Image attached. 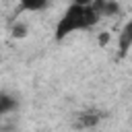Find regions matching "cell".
<instances>
[{
	"label": "cell",
	"instance_id": "cell-8",
	"mask_svg": "<svg viewBox=\"0 0 132 132\" xmlns=\"http://www.w3.org/2000/svg\"><path fill=\"white\" fill-rule=\"evenodd\" d=\"M107 41H109V33H101V35H99V43H101V45H105Z\"/></svg>",
	"mask_w": 132,
	"mask_h": 132
},
{
	"label": "cell",
	"instance_id": "cell-5",
	"mask_svg": "<svg viewBox=\"0 0 132 132\" xmlns=\"http://www.w3.org/2000/svg\"><path fill=\"white\" fill-rule=\"evenodd\" d=\"M14 107H16V99H14V97H10V95H0V116L12 111Z\"/></svg>",
	"mask_w": 132,
	"mask_h": 132
},
{
	"label": "cell",
	"instance_id": "cell-6",
	"mask_svg": "<svg viewBox=\"0 0 132 132\" xmlns=\"http://www.w3.org/2000/svg\"><path fill=\"white\" fill-rule=\"evenodd\" d=\"M118 12H120V4H118L116 0H105V6H103L101 16H113V14H118Z\"/></svg>",
	"mask_w": 132,
	"mask_h": 132
},
{
	"label": "cell",
	"instance_id": "cell-1",
	"mask_svg": "<svg viewBox=\"0 0 132 132\" xmlns=\"http://www.w3.org/2000/svg\"><path fill=\"white\" fill-rule=\"evenodd\" d=\"M97 21H99V16L91 10V6L70 4L56 25V39H64L66 35H70L72 31H78V29H91Z\"/></svg>",
	"mask_w": 132,
	"mask_h": 132
},
{
	"label": "cell",
	"instance_id": "cell-9",
	"mask_svg": "<svg viewBox=\"0 0 132 132\" xmlns=\"http://www.w3.org/2000/svg\"><path fill=\"white\" fill-rule=\"evenodd\" d=\"M72 4H78V6H89L91 0H72Z\"/></svg>",
	"mask_w": 132,
	"mask_h": 132
},
{
	"label": "cell",
	"instance_id": "cell-4",
	"mask_svg": "<svg viewBox=\"0 0 132 132\" xmlns=\"http://www.w3.org/2000/svg\"><path fill=\"white\" fill-rule=\"evenodd\" d=\"M50 0H21V10H29V12H37L43 10L47 6Z\"/></svg>",
	"mask_w": 132,
	"mask_h": 132
},
{
	"label": "cell",
	"instance_id": "cell-2",
	"mask_svg": "<svg viewBox=\"0 0 132 132\" xmlns=\"http://www.w3.org/2000/svg\"><path fill=\"white\" fill-rule=\"evenodd\" d=\"M101 120V111L99 109H85L74 118V128L82 130V128H95Z\"/></svg>",
	"mask_w": 132,
	"mask_h": 132
},
{
	"label": "cell",
	"instance_id": "cell-3",
	"mask_svg": "<svg viewBox=\"0 0 132 132\" xmlns=\"http://www.w3.org/2000/svg\"><path fill=\"white\" fill-rule=\"evenodd\" d=\"M130 43H132V23H126V27L122 29V35H120V54L122 56L128 54Z\"/></svg>",
	"mask_w": 132,
	"mask_h": 132
},
{
	"label": "cell",
	"instance_id": "cell-7",
	"mask_svg": "<svg viewBox=\"0 0 132 132\" xmlns=\"http://www.w3.org/2000/svg\"><path fill=\"white\" fill-rule=\"evenodd\" d=\"M10 33H12V37L23 39V37H27V25L25 23H14L12 29H10Z\"/></svg>",
	"mask_w": 132,
	"mask_h": 132
}]
</instances>
